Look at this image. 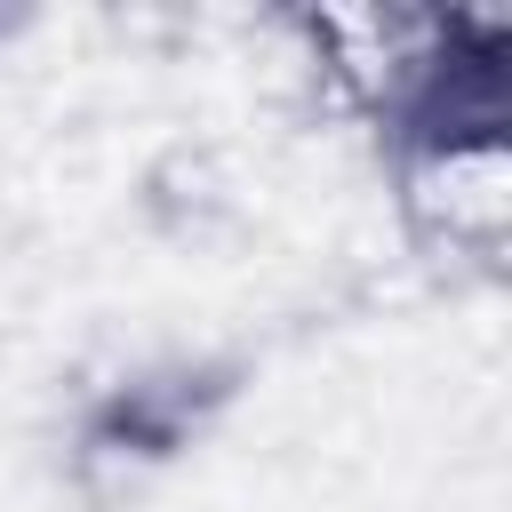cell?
I'll use <instances>...</instances> for the list:
<instances>
[{"instance_id": "6da1fadb", "label": "cell", "mask_w": 512, "mask_h": 512, "mask_svg": "<svg viewBox=\"0 0 512 512\" xmlns=\"http://www.w3.org/2000/svg\"><path fill=\"white\" fill-rule=\"evenodd\" d=\"M144 192H152L160 216H208L224 200V168H216V152H168Z\"/></svg>"}]
</instances>
